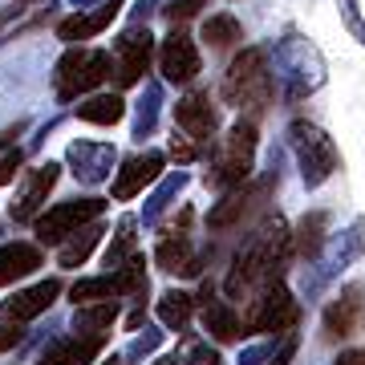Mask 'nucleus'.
<instances>
[{
  "label": "nucleus",
  "mask_w": 365,
  "mask_h": 365,
  "mask_svg": "<svg viewBox=\"0 0 365 365\" xmlns=\"http://www.w3.org/2000/svg\"><path fill=\"white\" fill-rule=\"evenodd\" d=\"M288 260H292V227L280 215H268L248 235V244L232 256V268H227V280H223L227 300H248L268 280H280Z\"/></svg>",
  "instance_id": "nucleus-1"
},
{
  "label": "nucleus",
  "mask_w": 365,
  "mask_h": 365,
  "mask_svg": "<svg viewBox=\"0 0 365 365\" xmlns=\"http://www.w3.org/2000/svg\"><path fill=\"white\" fill-rule=\"evenodd\" d=\"M223 106H232L240 114L260 118L276 98V73H272V53L264 45H248L232 57V66L220 81Z\"/></svg>",
  "instance_id": "nucleus-2"
},
{
  "label": "nucleus",
  "mask_w": 365,
  "mask_h": 365,
  "mask_svg": "<svg viewBox=\"0 0 365 365\" xmlns=\"http://www.w3.org/2000/svg\"><path fill=\"white\" fill-rule=\"evenodd\" d=\"M272 73H276V86L284 90L288 102H300L325 86V57L317 49L313 41L288 33L272 45Z\"/></svg>",
  "instance_id": "nucleus-3"
},
{
  "label": "nucleus",
  "mask_w": 365,
  "mask_h": 365,
  "mask_svg": "<svg viewBox=\"0 0 365 365\" xmlns=\"http://www.w3.org/2000/svg\"><path fill=\"white\" fill-rule=\"evenodd\" d=\"M256 118H240L232 130L220 138V150L211 158V170L203 175L211 191H235L252 179V167H256Z\"/></svg>",
  "instance_id": "nucleus-4"
},
{
  "label": "nucleus",
  "mask_w": 365,
  "mask_h": 365,
  "mask_svg": "<svg viewBox=\"0 0 365 365\" xmlns=\"http://www.w3.org/2000/svg\"><path fill=\"white\" fill-rule=\"evenodd\" d=\"M288 150L297 155V167H300V179L309 191L317 187H325L333 179V170L341 167V155H337V143L329 138L317 122H304L297 118L292 126H288Z\"/></svg>",
  "instance_id": "nucleus-5"
},
{
  "label": "nucleus",
  "mask_w": 365,
  "mask_h": 365,
  "mask_svg": "<svg viewBox=\"0 0 365 365\" xmlns=\"http://www.w3.org/2000/svg\"><path fill=\"white\" fill-rule=\"evenodd\" d=\"M106 78H114V57L102 49H69L53 69V93L57 102H78L81 93H93Z\"/></svg>",
  "instance_id": "nucleus-6"
},
{
  "label": "nucleus",
  "mask_w": 365,
  "mask_h": 365,
  "mask_svg": "<svg viewBox=\"0 0 365 365\" xmlns=\"http://www.w3.org/2000/svg\"><path fill=\"white\" fill-rule=\"evenodd\" d=\"M300 321V304L288 292L284 280H268L260 292L248 297V313H244V337L248 333H276L288 337V329H297Z\"/></svg>",
  "instance_id": "nucleus-7"
},
{
  "label": "nucleus",
  "mask_w": 365,
  "mask_h": 365,
  "mask_svg": "<svg viewBox=\"0 0 365 365\" xmlns=\"http://www.w3.org/2000/svg\"><path fill=\"white\" fill-rule=\"evenodd\" d=\"M365 256V220H357L349 232L341 235H329V244L321 248L317 260H309V272H304V292L317 297L321 288L341 272V268H349L353 260H361Z\"/></svg>",
  "instance_id": "nucleus-8"
},
{
  "label": "nucleus",
  "mask_w": 365,
  "mask_h": 365,
  "mask_svg": "<svg viewBox=\"0 0 365 365\" xmlns=\"http://www.w3.org/2000/svg\"><path fill=\"white\" fill-rule=\"evenodd\" d=\"M106 211V199H93V195H81V199H61V203H53L49 211H41L37 220H33V232H37L41 244H66L69 235L86 227L90 220H98Z\"/></svg>",
  "instance_id": "nucleus-9"
},
{
  "label": "nucleus",
  "mask_w": 365,
  "mask_h": 365,
  "mask_svg": "<svg viewBox=\"0 0 365 365\" xmlns=\"http://www.w3.org/2000/svg\"><path fill=\"white\" fill-rule=\"evenodd\" d=\"M150 57H155V37L146 21H134L130 29H122L114 37V81L118 90H130L143 81V73L150 69Z\"/></svg>",
  "instance_id": "nucleus-10"
},
{
  "label": "nucleus",
  "mask_w": 365,
  "mask_h": 365,
  "mask_svg": "<svg viewBox=\"0 0 365 365\" xmlns=\"http://www.w3.org/2000/svg\"><path fill=\"white\" fill-rule=\"evenodd\" d=\"M365 333V284H345L337 297L325 304L321 317V337L325 341H349Z\"/></svg>",
  "instance_id": "nucleus-11"
},
{
  "label": "nucleus",
  "mask_w": 365,
  "mask_h": 365,
  "mask_svg": "<svg viewBox=\"0 0 365 365\" xmlns=\"http://www.w3.org/2000/svg\"><path fill=\"white\" fill-rule=\"evenodd\" d=\"M114 163H118L114 143L73 138V143H69V150H66V167L73 170V179L86 182V187H98V182L114 179Z\"/></svg>",
  "instance_id": "nucleus-12"
},
{
  "label": "nucleus",
  "mask_w": 365,
  "mask_h": 365,
  "mask_svg": "<svg viewBox=\"0 0 365 365\" xmlns=\"http://www.w3.org/2000/svg\"><path fill=\"white\" fill-rule=\"evenodd\" d=\"M57 179H61V163H41V167L25 170V179H21V191H16V199L9 203V215H13L16 223H33L41 215V207L49 203V191L57 187Z\"/></svg>",
  "instance_id": "nucleus-13"
},
{
  "label": "nucleus",
  "mask_w": 365,
  "mask_h": 365,
  "mask_svg": "<svg viewBox=\"0 0 365 365\" xmlns=\"http://www.w3.org/2000/svg\"><path fill=\"white\" fill-rule=\"evenodd\" d=\"M158 69H163V78L170 86H191L199 78V69H203L195 41L187 37L179 25L170 29L167 37H163V45H158Z\"/></svg>",
  "instance_id": "nucleus-14"
},
{
  "label": "nucleus",
  "mask_w": 365,
  "mask_h": 365,
  "mask_svg": "<svg viewBox=\"0 0 365 365\" xmlns=\"http://www.w3.org/2000/svg\"><path fill=\"white\" fill-rule=\"evenodd\" d=\"M264 195H268V182H256V187L244 182L235 191H223V199L211 203V211H207V227L211 232H232V227H240L244 215H252L256 203H264Z\"/></svg>",
  "instance_id": "nucleus-15"
},
{
  "label": "nucleus",
  "mask_w": 365,
  "mask_h": 365,
  "mask_svg": "<svg viewBox=\"0 0 365 365\" xmlns=\"http://www.w3.org/2000/svg\"><path fill=\"white\" fill-rule=\"evenodd\" d=\"M163 167H167V158L158 155V150H146V155L126 158V163L114 170V199L118 203H130L138 191H146V187L163 175Z\"/></svg>",
  "instance_id": "nucleus-16"
},
{
  "label": "nucleus",
  "mask_w": 365,
  "mask_h": 365,
  "mask_svg": "<svg viewBox=\"0 0 365 365\" xmlns=\"http://www.w3.org/2000/svg\"><path fill=\"white\" fill-rule=\"evenodd\" d=\"M122 4H126V0H102L98 9H81V13L57 21V41L78 45V41H90V37H98V33H106V29L114 25V16L122 13Z\"/></svg>",
  "instance_id": "nucleus-17"
},
{
  "label": "nucleus",
  "mask_w": 365,
  "mask_h": 365,
  "mask_svg": "<svg viewBox=\"0 0 365 365\" xmlns=\"http://www.w3.org/2000/svg\"><path fill=\"white\" fill-rule=\"evenodd\" d=\"M155 264L170 276H199L203 272V260L195 256L191 235L182 232V227H167L163 232V240L155 244Z\"/></svg>",
  "instance_id": "nucleus-18"
},
{
  "label": "nucleus",
  "mask_w": 365,
  "mask_h": 365,
  "mask_svg": "<svg viewBox=\"0 0 365 365\" xmlns=\"http://www.w3.org/2000/svg\"><path fill=\"white\" fill-rule=\"evenodd\" d=\"M175 126H179L182 134H191L195 143L207 146L211 138H215V130H220V114H215V106H211L207 93H187V98H179V106H175Z\"/></svg>",
  "instance_id": "nucleus-19"
},
{
  "label": "nucleus",
  "mask_w": 365,
  "mask_h": 365,
  "mask_svg": "<svg viewBox=\"0 0 365 365\" xmlns=\"http://www.w3.org/2000/svg\"><path fill=\"white\" fill-rule=\"evenodd\" d=\"M199 313H203V329H207L211 337L220 341V345H232V341H240V333H244V321L235 317V309L227 304V300L215 297V284H203L199 288Z\"/></svg>",
  "instance_id": "nucleus-20"
},
{
  "label": "nucleus",
  "mask_w": 365,
  "mask_h": 365,
  "mask_svg": "<svg viewBox=\"0 0 365 365\" xmlns=\"http://www.w3.org/2000/svg\"><path fill=\"white\" fill-rule=\"evenodd\" d=\"M102 349H106V333H78L73 329V337L53 341L33 365H90Z\"/></svg>",
  "instance_id": "nucleus-21"
},
{
  "label": "nucleus",
  "mask_w": 365,
  "mask_h": 365,
  "mask_svg": "<svg viewBox=\"0 0 365 365\" xmlns=\"http://www.w3.org/2000/svg\"><path fill=\"white\" fill-rule=\"evenodd\" d=\"M61 297V280H37L33 288H21L13 297L0 304V317H9V321H33V317L49 313V304Z\"/></svg>",
  "instance_id": "nucleus-22"
},
{
  "label": "nucleus",
  "mask_w": 365,
  "mask_h": 365,
  "mask_svg": "<svg viewBox=\"0 0 365 365\" xmlns=\"http://www.w3.org/2000/svg\"><path fill=\"white\" fill-rule=\"evenodd\" d=\"M37 268H41V248H37V244L13 240V244H4V248H0V288L25 280V276H33Z\"/></svg>",
  "instance_id": "nucleus-23"
},
{
  "label": "nucleus",
  "mask_w": 365,
  "mask_h": 365,
  "mask_svg": "<svg viewBox=\"0 0 365 365\" xmlns=\"http://www.w3.org/2000/svg\"><path fill=\"white\" fill-rule=\"evenodd\" d=\"M102 235H106V223H102V215H98V220H90L86 227H78L66 244H57V264H61V268H81V264L98 252Z\"/></svg>",
  "instance_id": "nucleus-24"
},
{
  "label": "nucleus",
  "mask_w": 365,
  "mask_h": 365,
  "mask_svg": "<svg viewBox=\"0 0 365 365\" xmlns=\"http://www.w3.org/2000/svg\"><path fill=\"white\" fill-rule=\"evenodd\" d=\"M325 227H329L325 211H309V215L292 227V256H297V260H304V264L317 260V256H321V248L329 244Z\"/></svg>",
  "instance_id": "nucleus-25"
},
{
  "label": "nucleus",
  "mask_w": 365,
  "mask_h": 365,
  "mask_svg": "<svg viewBox=\"0 0 365 365\" xmlns=\"http://www.w3.org/2000/svg\"><path fill=\"white\" fill-rule=\"evenodd\" d=\"M138 220L134 215H122L114 227V240H110V248H106L102 264H106V272H118L122 264H130L134 256H138Z\"/></svg>",
  "instance_id": "nucleus-26"
},
{
  "label": "nucleus",
  "mask_w": 365,
  "mask_h": 365,
  "mask_svg": "<svg viewBox=\"0 0 365 365\" xmlns=\"http://www.w3.org/2000/svg\"><path fill=\"white\" fill-rule=\"evenodd\" d=\"M78 118L90 126H114L126 118V102H122V93H93L78 106Z\"/></svg>",
  "instance_id": "nucleus-27"
},
{
  "label": "nucleus",
  "mask_w": 365,
  "mask_h": 365,
  "mask_svg": "<svg viewBox=\"0 0 365 365\" xmlns=\"http://www.w3.org/2000/svg\"><path fill=\"white\" fill-rule=\"evenodd\" d=\"M195 309H199L195 297H191V292H179V288H167V292L158 297V321L167 329H179V333L191 325Z\"/></svg>",
  "instance_id": "nucleus-28"
},
{
  "label": "nucleus",
  "mask_w": 365,
  "mask_h": 365,
  "mask_svg": "<svg viewBox=\"0 0 365 365\" xmlns=\"http://www.w3.org/2000/svg\"><path fill=\"white\" fill-rule=\"evenodd\" d=\"M182 187H187V170H170L167 179L158 182L155 195L146 199V207H143V223H146V227H155V223L163 220V211H167L170 203H175V199H179Z\"/></svg>",
  "instance_id": "nucleus-29"
},
{
  "label": "nucleus",
  "mask_w": 365,
  "mask_h": 365,
  "mask_svg": "<svg viewBox=\"0 0 365 365\" xmlns=\"http://www.w3.org/2000/svg\"><path fill=\"white\" fill-rule=\"evenodd\" d=\"M158 106H163V86H158V81H146L143 98H138V106H134V126H130L138 143L155 134V126H158Z\"/></svg>",
  "instance_id": "nucleus-30"
},
{
  "label": "nucleus",
  "mask_w": 365,
  "mask_h": 365,
  "mask_svg": "<svg viewBox=\"0 0 365 365\" xmlns=\"http://www.w3.org/2000/svg\"><path fill=\"white\" fill-rule=\"evenodd\" d=\"M118 321V297L114 300H93V304H78L73 313V329L78 333H106Z\"/></svg>",
  "instance_id": "nucleus-31"
},
{
  "label": "nucleus",
  "mask_w": 365,
  "mask_h": 365,
  "mask_svg": "<svg viewBox=\"0 0 365 365\" xmlns=\"http://www.w3.org/2000/svg\"><path fill=\"white\" fill-rule=\"evenodd\" d=\"M203 41H207L211 49H232V45L244 41V25L232 13H211L203 21Z\"/></svg>",
  "instance_id": "nucleus-32"
},
{
  "label": "nucleus",
  "mask_w": 365,
  "mask_h": 365,
  "mask_svg": "<svg viewBox=\"0 0 365 365\" xmlns=\"http://www.w3.org/2000/svg\"><path fill=\"white\" fill-rule=\"evenodd\" d=\"M118 280V297H130L138 304H146V292H150V276H146V260L143 256H134L130 264H122L114 272Z\"/></svg>",
  "instance_id": "nucleus-33"
},
{
  "label": "nucleus",
  "mask_w": 365,
  "mask_h": 365,
  "mask_svg": "<svg viewBox=\"0 0 365 365\" xmlns=\"http://www.w3.org/2000/svg\"><path fill=\"white\" fill-rule=\"evenodd\" d=\"M73 304H93V300H114L118 297V280L114 272H102V276H86L78 284L69 288Z\"/></svg>",
  "instance_id": "nucleus-34"
},
{
  "label": "nucleus",
  "mask_w": 365,
  "mask_h": 365,
  "mask_svg": "<svg viewBox=\"0 0 365 365\" xmlns=\"http://www.w3.org/2000/svg\"><path fill=\"white\" fill-rule=\"evenodd\" d=\"M158 345H163V333L146 325V333H138V337H134L130 345H126V353H122V361H146L150 353H158Z\"/></svg>",
  "instance_id": "nucleus-35"
},
{
  "label": "nucleus",
  "mask_w": 365,
  "mask_h": 365,
  "mask_svg": "<svg viewBox=\"0 0 365 365\" xmlns=\"http://www.w3.org/2000/svg\"><path fill=\"white\" fill-rule=\"evenodd\" d=\"M276 333H264V341H256V345H244L240 349V361L235 365H268L276 357Z\"/></svg>",
  "instance_id": "nucleus-36"
},
{
  "label": "nucleus",
  "mask_w": 365,
  "mask_h": 365,
  "mask_svg": "<svg viewBox=\"0 0 365 365\" xmlns=\"http://www.w3.org/2000/svg\"><path fill=\"white\" fill-rule=\"evenodd\" d=\"M199 150H203V143H195L191 134H182L179 126H175V138H170V158L187 167V163H195V158H199Z\"/></svg>",
  "instance_id": "nucleus-37"
},
{
  "label": "nucleus",
  "mask_w": 365,
  "mask_h": 365,
  "mask_svg": "<svg viewBox=\"0 0 365 365\" xmlns=\"http://www.w3.org/2000/svg\"><path fill=\"white\" fill-rule=\"evenodd\" d=\"M199 9H207V0H167L163 4V16H167L170 25H182V21L199 16Z\"/></svg>",
  "instance_id": "nucleus-38"
},
{
  "label": "nucleus",
  "mask_w": 365,
  "mask_h": 365,
  "mask_svg": "<svg viewBox=\"0 0 365 365\" xmlns=\"http://www.w3.org/2000/svg\"><path fill=\"white\" fill-rule=\"evenodd\" d=\"M21 337H25L21 321H9V317H4V321H0V357H4L9 349H16V345H21Z\"/></svg>",
  "instance_id": "nucleus-39"
},
{
  "label": "nucleus",
  "mask_w": 365,
  "mask_h": 365,
  "mask_svg": "<svg viewBox=\"0 0 365 365\" xmlns=\"http://www.w3.org/2000/svg\"><path fill=\"white\" fill-rule=\"evenodd\" d=\"M337 4H341V16H345L349 33L365 45V21H361V13H357V0H337Z\"/></svg>",
  "instance_id": "nucleus-40"
},
{
  "label": "nucleus",
  "mask_w": 365,
  "mask_h": 365,
  "mask_svg": "<svg viewBox=\"0 0 365 365\" xmlns=\"http://www.w3.org/2000/svg\"><path fill=\"white\" fill-rule=\"evenodd\" d=\"M21 163H25V155H21V150H9V155L0 158V187H9V182L16 179Z\"/></svg>",
  "instance_id": "nucleus-41"
},
{
  "label": "nucleus",
  "mask_w": 365,
  "mask_h": 365,
  "mask_svg": "<svg viewBox=\"0 0 365 365\" xmlns=\"http://www.w3.org/2000/svg\"><path fill=\"white\" fill-rule=\"evenodd\" d=\"M187 365H220V349L215 345H191Z\"/></svg>",
  "instance_id": "nucleus-42"
},
{
  "label": "nucleus",
  "mask_w": 365,
  "mask_h": 365,
  "mask_svg": "<svg viewBox=\"0 0 365 365\" xmlns=\"http://www.w3.org/2000/svg\"><path fill=\"white\" fill-rule=\"evenodd\" d=\"M292 353H297V337L288 333V337H284V345L276 349V357H272V361H268V365H288V361H292Z\"/></svg>",
  "instance_id": "nucleus-43"
},
{
  "label": "nucleus",
  "mask_w": 365,
  "mask_h": 365,
  "mask_svg": "<svg viewBox=\"0 0 365 365\" xmlns=\"http://www.w3.org/2000/svg\"><path fill=\"white\" fill-rule=\"evenodd\" d=\"M158 4H167V0H138V4L130 9V16H134V21H146V16L158 9Z\"/></svg>",
  "instance_id": "nucleus-44"
},
{
  "label": "nucleus",
  "mask_w": 365,
  "mask_h": 365,
  "mask_svg": "<svg viewBox=\"0 0 365 365\" xmlns=\"http://www.w3.org/2000/svg\"><path fill=\"white\" fill-rule=\"evenodd\" d=\"M333 365H365V349H345Z\"/></svg>",
  "instance_id": "nucleus-45"
},
{
  "label": "nucleus",
  "mask_w": 365,
  "mask_h": 365,
  "mask_svg": "<svg viewBox=\"0 0 365 365\" xmlns=\"http://www.w3.org/2000/svg\"><path fill=\"white\" fill-rule=\"evenodd\" d=\"M21 134H25V126H21V122H16L13 130H4V134H0V150H4V146H13V138H21Z\"/></svg>",
  "instance_id": "nucleus-46"
},
{
  "label": "nucleus",
  "mask_w": 365,
  "mask_h": 365,
  "mask_svg": "<svg viewBox=\"0 0 365 365\" xmlns=\"http://www.w3.org/2000/svg\"><path fill=\"white\" fill-rule=\"evenodd\" d=\"M150 365H187V357H179V353H163V357L150 361Z\"/></svg>",
  "instance_id": "nucleus-47"
},
{
  "label": "nucleus",
  "mask_w": 365,
  "mask_h": 365,
  "mask_svg": "<svg viewBox=\"0 0 365 365\" xmlns=\"http://www.w3.org/2000/svg\"><path fill=\"white\" fill-rule=\"evenodd\" d=\"M90 4H98V0H73V9H90Z\"/></svg>",
  "instance_id": "nucleus-48"
},
{
  "label": "nucleus",
  "mask_w": 365,
  "mask_h": 365,
  "mask_svg": "<svg viewBox=\"0 0 365 365\" xmlns=\"http://www.w3.org/2000/svg\"><path fill=\"white\" fill-rule=\"evenodd\" d=\"M106 365H122V357H114V361H106Z\"/></svg>",
  "instance_id": "nucleus-49"
}]
</instances>
